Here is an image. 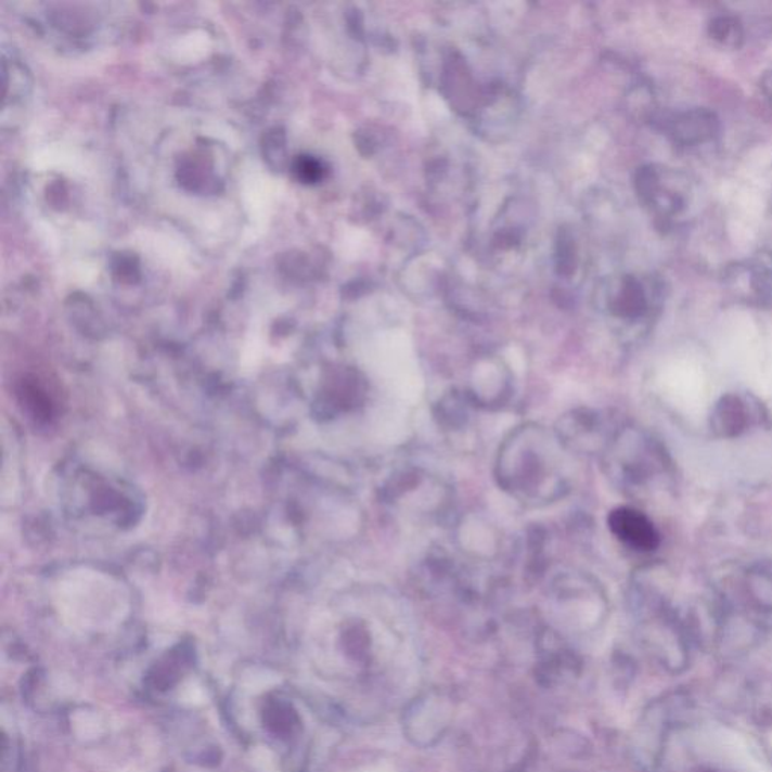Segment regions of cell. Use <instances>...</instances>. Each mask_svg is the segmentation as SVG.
I'll return each instance as SVG.
<instances>
[{
	"label": "cell",
	"instance_id": "4",
	"mask_svg": "<svg viewBox=\"0 0 772 772\" xmlns=\"http://www.w3.org/2000/svg\"><path fill=\"white\" fill-rule=\"evenodd\" d=\"M718 419L721 420L720 427H724V432H739L744 426V409L738 399H725L718 411Z\"/></svg>",
	"mask_w": 772,
	"mask_h": 772
},
{
	"label": "cell",
	"instance_id": "3",
	"mask_svg": "<svg viewBox=\"0 0 772 772\" xmlns=\"http://www.w3.org/2000/svg\"><path fill=\"white\" fill-rule=\"evenodd\" d=\"M710 35L713 40L732 49L739 48L744 37L739 22L731 17H718L710 23Z\"/></svg>",
	"mask_w": 772,
	"mask_h": 772
},
{
	"label": "cell",
	"instance_id": "2",
	"mask_svg": "<svg viewBox=\"0 0 772 772\" xmlns=\"http://www.w3.org/2000/svg\"><path fill=\"white\" fill-rule=\"evenodd\" d=\"M664 129L681 145H698L716 137L718 121L708 110H691L670 114L664 121Z\"/></svg>",
	"mask_w": 772,
	"mask_h": 772
},
{
	"label": "cell",
	"instance_id": "5",
	"mask_svg": "<svg viewBox=\"0 0 772 772\" xmlns=\"http://www.w3.org/2000/svg\"><path fill=\"white\" fill-rule=\"evenodd\" d=\"M762 88L763 91H765L768 99H770L772 103V72L768 73V75L763 77Z\"/></svg>",
	"mask_w": 772,
	"mask_h": 772
},
{
	"label": "cell",
	"instance_id": "1",
	"mask_svg": "<svg viewBox=\"0 0 772 772\" xmlns=\"http://www.w3.org/2000/svg\"><path fill=\"white\" fill-rule=\"evenodd\" d=\"M608 525L617 539L635 550L654 551L659 545V535L654 524L634 509H616L608 517Z\"/></svg>",
	"mask_w": 772,
	"mask_h": 772
}]
</instances>
